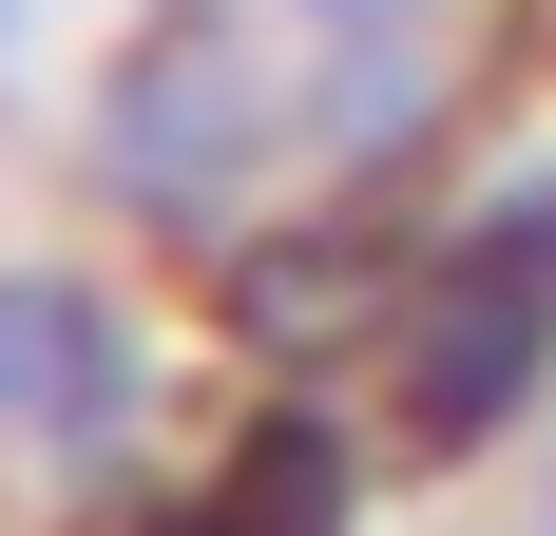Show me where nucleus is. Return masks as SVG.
I'll return each instance as SVG.
<instances>
[{
	"instance_id": "f257e3e1",
	"label": "nucleus",
	"mask_w": 556,
	"mask_h": 536,
	"mask_svg": "<svg viewBox=\"0 0 556 536\" xmlns=\"http://www.w3.org/2000/svg\"><path fill=\"white\" fill-rule=\"evenodd\" d=\"M538 345H556V192L538 212H500L480 250L422 288V345H403V441H500L518 422V383H538Z\"/></svg>"
},
{
	"instance_id": "f03ea898",
	"label": "nucleus",
	"mask_w": 556,
	"mask_h": 536,
	"mask_svg": "<svg viewBox=\"0 0 556 536\" xmlns=\"http://www.w3.org/2000/svg\"><path fill=\"white\" fill-rule=\"evenodd\" d=\"M250 135H269V97H250V39H230L212 0L192 20H154V39L115 58V115H97V154L135 212H212L230 173H250Z\"/></svg>"
},
{
	"instance_id": "7ed1b4c3",
	"label": "nucleus",
	"mask_w": 556,
	"mask_h": 536,
	"mask_svg": "<svg viewBox=\"0 0 556 536\" xmlns=\"http://www.w3.org/2000/svg\"><path fill=\"white\" fill-rule=\"evenodd\" d=\"M115 422H135V326H115L97 288L20 268V288H0V441H39V460H97Z\"/></svg>"
},
{
	"instance_id": "20e7f679",
	"label": "nucleus",
	"mask_w": 556,
	"mask_h": 536,
	"mask_svg": "<svg viewBox=\"0 0 556 536\" xmlns=\"http://www.w3.org/2000/svg\"><path fill=\"white\" fill-rule=\"evenodd\" d=\"M173 536H345V460H327V422H269Z\"/></svg>"
}]
</instances>
